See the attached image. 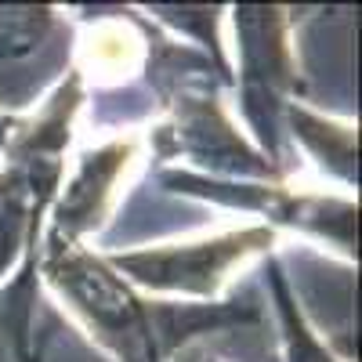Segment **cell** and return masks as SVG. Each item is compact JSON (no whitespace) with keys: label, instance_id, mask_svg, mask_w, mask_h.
<instances>
[{"label":"cell","instance_id":"6da1fadb","mask_svg":"<svg viewBox=\"0 0 362 362\" xmlns=\"http://www.w3.org/2000/svg\"><path fill=\"white\" fill-rule=\"evenodd\" d=\"M37 279L62 300V308L83 326L90 344L116 362H174L177 351L203 334L261 322L250 300H156L119 279L87 243L44 232Z\"/></svg>","mask_w":362,"mask_h":362},{"label":"cell","instance_id":"7a4b0ae2","mask_svg":"<svg viewBox=\"0 0 362 362\" xmlns=\"http://www.w3.org/2000/svg\"><path fill=\"white\" fill-rule=\"evenodd\" d=\"M218 76H203L177 83L160 98L163 119L148 127L145 148H153L156 160L185 163L177 170L221 177V181H276L290 177L283 167L272 163L261 148L239 131V119L228 112Z\"/></svg>","mask_w":362,"mask_h":362},{"label":"cell","instance_id":"3957f363","mask_svg":"<svg viewBox=\"0 0 362 362\" xmlns=\"http://www.w3.org/2000/svg\"><path fill=\"white\" fill-rule=\"evenodd\" d=\"M279 232L264 225H239L199 239H170L134 250H109L105 264L119 279L148 297H181V300H218L232 279L257 257H272Z\"/></svg>","mask_w":362,"mask_h":362},{"label":"cell","instance_id":"277c9868","mask_svg":"<svg viewBox=\"0 0 362 362\" xmlns=\"http://www.w3.org/2000/svg\"><path fill=\"white\" fill-rule=\"evenodd\" d=\"M160 185L177 196H192L203 203H218L228 210H247L261 218L257 225L272 232H300L308 239L334 247L348 261H355L358 243V199L351 192H326V189H300L293 177L276 181H221V177H203L177 167L160 170Z\"/></svg>","mask_w":362,"mask_h":362},{"label":"cell","instance_id":"5b68a950","mask_svg":"<svg viewBox=\"0 0 362 362\" xmlns=\"http://www.w3.org/2000/svg\"><path fill=\"white\" fill-rule=\"evenodd\" d=\"M232 29H235V54L239 66L232 73L239 87V112L243 124L254 134L250 141L261 153L283 167V112L297 87V58L290 47V11L286 8H264V4H243L232 8Z\"/></svg>","mask_w":362,"mask_h":362},{"label":"cell","instance_id":"8992f818","mask_svg":"<svg viewBox=\"0 0 362 362\" xmlns=\"http://www.w3.org/2000/svg\"><path fill=\"white\" fill-rule=\"evenodd\" d=\"M141 134H116L95 148H83L73 174H66L58 185L44 232L73 239V243H87L90 235H98L119 203L127 174L141 160Z\"/></svg>","mask_w":362,"mask_h":362},{"label":"cell","instance_id":"52a82bcc","mask_svg":"<svg viewBox=\"0 0 362 362\" xmlns=\"http://www.w3.org/2000/svg\"><path fill=\"white\" fill-rule=\"evenodd\" d=\"M54 73L69 66V22L54 8H0V73H11V83L0 98L4 105H25V98H44L29 66Z\"/></svg>","mask_w":362,"mask_h":362},{"label":"cell","instance_id":"ba28073f","mask_svg":"<svg viewBox=\"0 0 362 362\" xmlns=\"http://www.w3.org/2000/svg\"><path fill=\"white\" fill-rule=\"evenodd\" d=\"M283 134L293 138L300 153L341 189L358 185V127L351 119H334L305 102H290L283 112Z\"/></svg>","mask_w":362,"mask_h":362},{"label":"cell","instance_id":"9c48e42d","mask_svg":"<svg viewBox=\"0 0 362 362\" xmlns=\"http://www.w3.org/2000/svg\"><path fill=\"white\" fill-rule=\"evenodd\" d=\"M145 18L134 11H124L119 18H98L87 29V37L73 47V69L83 76V83H116L145 69Z\"/></svg>","mask_w":362,"mask_h":362},{"label":"cell","instance_id":"30bf717a","mask_svg":"<svg viewBox=\"0 0 362 362\" xmlns=\"http://www.w3.org/2000/svg\"><path fill=\"white\" fill-rule=\"evenodd\" d=\"M8 119H11V116H4V112H0V141H4V131H8Z\"/></svg>","mask_w":362,"mask_h":362}]
</instances>
